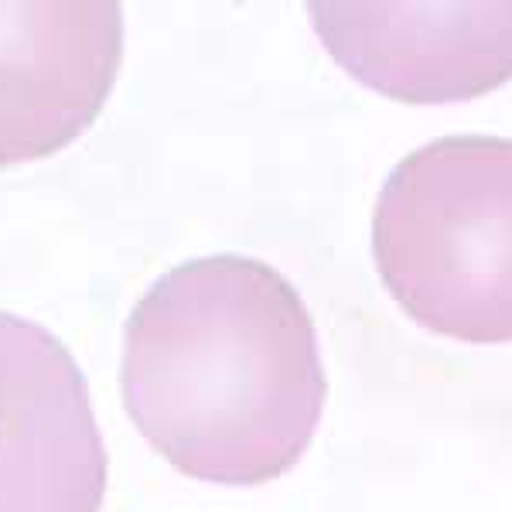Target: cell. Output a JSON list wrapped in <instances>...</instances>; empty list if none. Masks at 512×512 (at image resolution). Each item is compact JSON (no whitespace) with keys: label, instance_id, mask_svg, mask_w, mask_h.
<instances>
[{"label":"cell","instance_id":"obj_1","mask_svg":"<svg viewBox=\"0 0 512 512\" xmlns=\"http://www.w3.org/2000/svg\"><path fill=\"white\" fill-rule=\"evenodd\" d=\"M120 393L144 441L181 475L267 485L315 441L328 376L291 280L219 253L171 267L137 301Z\"/></svg>","mask_w":512,"mask_h":512},{"label":"cell","instance_id":"obj_2","mask_svg":"<svg viewBox=\"0 0 512 512\" xmlns=\"http://www.w3.org/2000/svg\"><path fill=\"white\" fill-rule=\"evenodd\" d=\"M373 256L393 301L420 328L468 345L512 335V144L441 137L386 178Z\"/></svg>","mask_w":512,"mask_h":512},{"label":"cell","instance_id":"obj_3","mask_svg":"<svg viewBox=\"0 0 512 512\" xmlns=\"http://www.w3.org/2000/svg\"><path fill=\"white\" fill-rule=\"evenodd\" d=\"M110 458L76 355L0 311V512H99Z\"/></svg>","mask_w":512,"mask_h":512},{"label":"cell","instance_id":"obj_4","mask_svg":"<svg viewBox=\"0 0 512 512\" xmlns=\"http://www.w3.org/2000/svg\"><path fill=\"white\" fill-rule=\"evenodd\" d=\"M120 62L117 0H0V168L52 158L82 137Z\"/></svg>","mask_w":512,"mask_h":512},{"label":"cell","instance_id":"obj_5","mask_svg":"<svg viewBox=\"0 0 512 512\" xmlns=\"http://www.w3.org/2000/svg\"><path fill=\"white\" fill-rule=\"evenodd\" d=\"M321 45L345 72L396 103H461L509 79L512 4H311Z\"/></svg>","mask_w":512,"mask_h":512}]
</instances>
